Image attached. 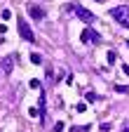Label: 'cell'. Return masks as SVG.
I'll use <instances>...</instances> for the list:
<instances>
[{
  "mask_svg": "<svg viewBox=\"0 0 129 132\" xmlns=\"http://www.w3.org/2000/svg\"><path fill=\"white\" fill-rule=\"evenodd\" d=\"M110 16H113L117 24H122L124 28H129V7H127V5H117V7H113V10H110Z\"/></svg>",
  "mask_w": 129,
  "mask_h": 132,
  "instance_id": "obj_1",
  "label": "cell"
},
{
  "mask_svg": "<svg viewBox=\"0 0 129 132\" xmlns=\"http://www.w3.org/2000/svg\"><path fill=\"white\" fill-rule=\"evenodd\" d=\"M17 26H19V36L26 43H35V33L31 31V26H28V21L24 19V16H17Z\"/></svg>",
  "mask_w": 129,
  "mask_h": 132,
  "instance_id": "obj_2",
  "label": "cell"
},
{
  "mask_svg": "<svg viewBox=\"0 0 129 132\" xmlns=\"http://www.w3.org/2000/svg\"><path fill=\"white\" fill-rule=\"evenodd\" d=\"M71 10H75V14H77L80 19H82V21H87V24H94V14H92L89 10H85L82 5H75V7L71 5Z\"/></svg>",
  "mask_w": 129,
  "mask_h": 132,
  "instance_id": "obj_3",
  "label": "cell"
},
{
  "mask_svg": "<svg viewBox=\"0 0 129 132\" xmlns=\"http://www.w3.org/2000/svg\"><path fill=\"white\" fill-rule=\"evenodd\" d=\"M89 40L99 43V33H96V31H89V28H85V31H82V43H89Z\"/></svg>",
  "mask_w": 129,
  "mask_h": 132,
  "instance_id": "obj_4",
  "label": "cell"
},
{
  "mask_svg": "<svg viewBox=\"0 0 129 132\" xmlns=\"http://www.w3.org/2000/svg\"><path fill=\"white\" fill-rule=\"evenodd\" d=\"M28 14L33 16V19H42V16H45V12H42L38 5H31V7H28Z\"/></svg>",
  "mask_w": 129,
  "mask_h": 132,
  "instance_id": "obj_5",
  "label": "cell"
},
{
  "mask_svg": "<svg viewBox=\"0 0 129 132\" xmlns=\"http://www.w3.org/2000/svg\"><path fill=\"white\" fill-rule=\"evenodd\" d=\"M14 59H17V57H14V54H9V57L3 61V71H5V73H9V71H12V64H14Z\"/></svg>",
  "mask_w": 129,
  "mask_h": 132,
  "instance_id": "obj_6",
  "label": "cell"
},
{
  "mask_svg": "<svg viewBox=\"0 0 129 132\" xmlns=\"http://www.w3.org/2000/svg\"><path fill=\"white\" fill-rule=\"evenodd\" d=\"M31 61H33V64H42V57L33 52V54H31Z\"/></svg>",
  "mask_w": 129,
  "mask_h": 132,
  "instance_id": "obj_7",
  "label": "cell"
},
{
  "mask_svg": "<svg viewBox=\"0 0 129 132\" xmlns=\"http://www.w3.org/2000/svg\"><path fill=\"white\" fill-rule=\"evenodd\" d=\"M75 111H77V113H85V111H87V104H77Z\"/></svg>",
  "mask_w": 129,
  "mask_h": 132,
  "instance_id": "obj_8",
  "label": "cell"
},
{
  "mask_svg": "<svg viewBox=\"0 0 129 132\" xmlns=\"http://www.w3.org/2000/svg\"><path fill=\"white\" fill-rule=\"evenodd\" d=\"M85 97H87V102H96V94H94V92H87Z\"/></svg>",
  "mask_w": 129,
  "mask_h": 132,
  "instance_id": "obj_9",
  "label": "cell"
},
{
  "mask_svg": "<svg viewBox=\"0 0 129 132\" xmlns=\"http://www.w3.org/2000/svg\"><path fill=\"white\" fill-rule=\"evenodd\" d=\"M108 130H110V123H101V130L99 132H108Z\"/></svg>",
  "mask_w": 129,
  "mask_h": 132,
  "instance_id": "obj_10",
  "label": "cell"
},
{
  "mask_svg": "<svg viewBox=\"0 0 129 132\" xmlns=\"http://www.w3.org/2000/svg\"><path fill=\"white\" fill-rule=\"evenodd\" d=\"M28 85H31V87H33V90H38V87H40V80H31V82H28Z\"/></svg>",
  "mask_w": 129,
  "mask_h": 132,
  "instance_id": "obj_11",
  "label": "cell"
},
{
  "mask_svg": "<svg viewBox=\"0 0 129 132\" xmlns=\"http://www.w3.org/2000/svg\"><path fill=\"white\" fill-rule=\"evenodd\" d=\"M9 16H12V12H9V10H3V19H5V21L9 19Z\"/></svg>",
  "mask_w": 129,
  "mask_h": 132,
  "instance_id": "obj_12",
  "label": "cell"
},
{
  "mask_svg": "<svg viewBox=\"0 0 129 132\" xmlns=\"http://www.w3.org/2000/svg\"><path fill=\"white\" fill-rule=\"evenodd\" d=\"M115 90L117 92H129V87H124V85H115Z\"/></svg>",
  "mask_w": 129,
  "mask_h": 132,
  "instance_id": "obj_13",
  "label": "cell"
},
{
  "mask_svg": "<svg viewBox=\"0 0 129 132\" xmlns=\"http://www.w3.org/2000/svg\"><path fill=\"white\" fill-rule=\"evenodd\" d=\"M54 132H63V123H56L54 125Z\"/></svg>",
  "mask_w": 129,
  "mask_h": 132,
  "instance_id": "obj_14",
  "label": "cell"
},
{
  "mask_svg": "<svg viewBox=\"0 0 129 132\" xmlns=\"http://www.w3.org/2000/svg\"><path fill=\"white\" fill-rule=\"evenodd\" d=\"M122 71H124V73L129 76V64H124V66H122Z\"/></svg>",
  "mask_w": 129,
  "mask_h": 132,
  "instance_id": "obj_15",
  "label": "cell"
},
{
  "mask_svg": "<svg viewBox=\"0 0 129 132\" xmlns=\"http://www.w3.org/2000/svg\"><path fill=\"white\" fill-rule=\"evenodd\" d=\"M96 3H103V0H96Z\"/></svg>",
  "mask_w": 129,
  "mask_h": 132,
  "instance_id": "obj_16",
  "label": "cell"
},
{
  "mask_svg": "<svg viewBox=\"0 0 129 132\" xmlns=\"http://www.w3.org/2000/svg\"><path fill=\"white\" fill-rule=\"evenodd\" d=\"M127 47H129V40H127Z\"/></svg>",
  "mask_w": 129,
  "mask_h": 132,
  "instance_id": "obj_17",
  "label": "cell"
}]
</instances>
